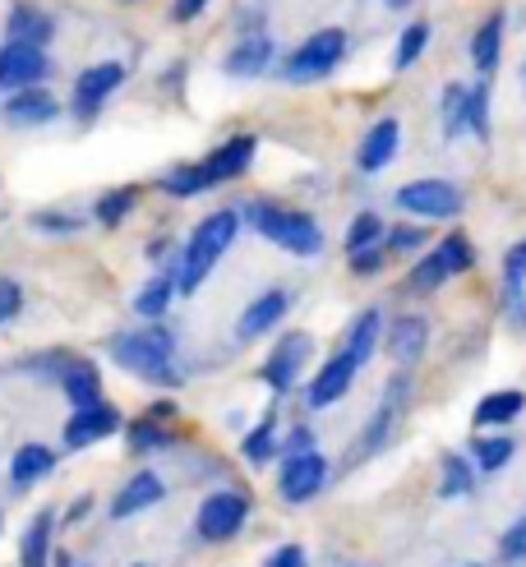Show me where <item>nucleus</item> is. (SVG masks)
<instances>
[{"label": "nucleus", "instance_id": "f257e3e1", "mask_svg": "<svg viewBox=\"0 0 526 567\" xmlns=\"http://www.w3.org/2000/svg\"><path fill=\"white\" fill-rule=\"evenodd\" d=\"M106 355L116 360L125 374L144 379V383H157V388H181L185 383V374L176 370V332L162 319L134 328V332L106 337Z\"/></svg>", "mask_w": 526, "mask_h": 567}, {"label": "nucleus", "instance_id": "f03ea898", "mask_svg": "<svg viewBox=\"0 0 526 567\" xmlns=\"http://www.w3.org/2000/svg\"><path fill=\"white\" fill-rule=\"evenodd\" d=\"M240 221H245V217H240L236 208H217V213H208L199 226H194L189 240H185L181 254H176V287H181V296H194V291L204 287L208 272L217 268V259L236 245Z\"/></svg>", "mask_w": 526, "mask_h": 567}, {"label": "nucleus", "instance_id": "7ed1b4c3", "mask_svg": "<svg viewBox=\"0 0 526 567\" xmlns=\"http://www.w3.org/2000/svg\"><path fill=\"white\" fill-rule=\"evenodd\" d=\"M240 217L255 226V231L268 245L296 254V259H314V254L323 249V226H319L314 213H305V208H287V204H268V198H255V204H245Z\"/></svg>", "mask_w": 526, "mask_h": 567}, {"label": "nucleus", "instance_id": "20e7f679", "mask_svg": "<svg viewBox=\"0 0 526 567\" xmlns=\"http://www.w3.org/2000/svg\"><path fill=\"white\" fill-rule=\"evenodd\" d=\"M347 51H351L347 28H314L300 47H291V55L277 65V74L287 83H319L347 61Z\"/></svg>", "mask_w": 526, "mask_h": 567}, {"label": "nucleus", "instance_id": "39448f33", "mask_svg": "<svg viewBox=\"0 0 526 567\" xmlns=\"http://www.w3.org/2000/svg\"><path fill=\"white\" fill-rule=\"evenodd\" d=\"M393 204L415 221H453L466 208V194L453 181H443V176H421V181L398 185Z\"/></svg>", "mask_w": 526, "mask_h": 567}, {"label": "nucleus", "instance_id": "423d86ee", "mask_svg": "<svg viewBox=\"0 0 526 567\" xmlns=\"http://www.w3.org/2000/svg\"><path fill=\"white\" fill-rule=\"evenodd\" d=\"M249 507H255V503H249L245 489H217V494H208L199 503L194 530H199V540H208V545H227V540H236V535L245 530Z\"/></svg>", "mask_w": 526, "mask_h": 567}, {"label": "nucleus", "instance_id": "0eeeda50", "mask_svg": "<svg viewBox=\"0 0 526 567\" xmlns=\"http://www.w3.org/2000/svg\"><path fill=\"white\" fill-rule=\"evenodd\" d=\"M310 355H314V337H310V332H287V337H277V347H272L268 360L259 364V379L272 388V396H287V392L300 383Z\"/></svg>", "mask_w": 526, "mask_h": 567}, {"label": "nucleus", "instance_id": "6e6552de", "mask_svg": "<svg viewBox=\"0 0 526 567\" xmlns=\"http://www.w3.org/2000/svg\"><path fill=\"white\" fill-rule=\"evenodd\" d=\"M328 485V457L319 447L305 452H282V471H277V494L282 503H310Z\"/></svg>", "mask_w": 526, "mask_h": 567}, {"label": "nucleus", "instance_id": "1a4fd4ad", "mask_svg": "<svg viewBox=\"0 0 526 567\" xmlns=\"http://www.w3.org/2000/svg\"><path fill=\"white\" fill-rule=\"evenodd\" d=\"M121 430H125L121 411L102 396V402H93V406H74V411H70L65 430H61V447H65V452H83V447H93V443H102L106 434H121Z\"/></svg>", "mask_w": 526, "mask_h": 567}, {"label": "nucleus", "instance_id": "9d476101", "mask_svg": "<svg viewBox=\"0 0 526 567\" xmlns=\"http://www.w3.org/2000/svg\"><path fill=\"white\" fill-rule=\"evenodd\" d=\"M365 370L347 347L338 351V355H328L319 370H314V379H310V388H305V406L310 411H328L332 402H342V396L351 392V383H355V374Z\"/></svg>", "mask_w": 526, "mask_h": 567}, {"label": "nucleus", "instance_id": "9b49d317", "mask_svg": "<svg viewBox=\"0 0 526 567\" xmlns=\"http://www.w3.org/2000/svg\"><path fill=\"white\" fill-rule=\"evenodd\" d=\"M47 74H51V55H47V47L6 38V47H0V89H6V93L33 89V83H42Z\"/></svg>", "mask_w": 526, "mask_h": 567}, {"label": "nucleus", "instance_id": "f8f14e48", "mask_svg": "<svg viewBox=\"0 0 526 567\" xmlns=\"http://www.w3.org/2000/svg\"><path fill=\"white\" fill-rule=\"evenodd\" d=\"M121 83H125V65H121V61H97V65H89V70L74 79V93H70L74 116L93 121L97 111L106 106V97L121 89Z\"/></svg>", "mask_w": 526, "mask_h": 567}, {"label": "nucleus", "instance_id": "ddd939ff", "mask_svg": "<svg viewBox=\"0 0 526 567\" xmlns=\"http://www.w3.org/2000/svg\"><path fill=\"white\" fill-rule=\"evenodd\" d=\"M255 153H259V138H255V134H231L227 144H217V148L199 162L208 189H213V185H227V181H240L249 166H255Z\"/></svg>", "mask_w": 526, "mask_h": 567}, {"label": "nucleus", "instance_id": "4468645a", "mask_svg": "<svg viewBox=\"0 0 526 567\" xmlns=\"http://www.w3.org/2000/svg\"><path fill=\"white\" fill-rule=\"evenodd\" d=\"M287 315H291V291L287 287H268L264 296H255L245 305V315L236 319V337L240 342H259V337H268Z\"/></svg>", "mask_w": 526, "mask_h": 567}, {"label": "nucleus", "instance_id": "2eb2a0df", "mask_svg": "<svg viewBox=\"0 0 526 567\" xmlns=\"http://www.w3.org/2000/svg\"><path fill=\"white\" fill-rule=\"evenodd\" d=\"M0 116H6V125H14V130H38V125H51L61 116V102H55V93L47 83H33V89L10 93L6 106H0Z\"/></svg>", "mask_w": 526, "mask_h": 567}, {"label": "nucleus", "instance_id": "dca6fc26", "mask_svg": "<svg viewBox=\"0 0 526 567\" xmlns=\"http://www.w3.org/2000/svg\"><path fill=\"white\" fill-rule=\"evenodd\" d=\"M402 148V121L398 116H379L365 138H360V148H355V172H365V176H379L383 166H393Z\"/></svg>", "mask_w": 526, "mask_h": 567}, {"label": "nucleus", "instance_id": "f3484780", "mask_svg": "<svg viewBox=\"0 0 526 567\" xmlns=\"http://www.w3.org/2000/svg\"><path fill=\"white\" fill-rule=\"evenodd\" d=\"M406 374H398L393 383L383 388V396H379V406H374V415H370V424L360 430V452H379L388 439H393V430H398V420H402V406H406Z\"/></svg>", "mask_w": 526, "mask_h": 567}, {"label": "nucleus", "instance_id": "a211bd4d", "mask_svg": "<svg viewBox=\"0 0 526 567\" xmlns=\"http://www.w3.org/2000/svg\"><path fill=\"white\" fill-rule=\"evenodd\" d=\"M508 28H513V14L508 10H494V14H485L481 23H476V33H471V70L476 74H494L498 70V61H504V42H508Z\"/></svg>", "mask_w": 526, "mask_h": 567}, {"label": "nucleus", "instance_id": "6ab92c4d", "mask_svg": "<svg viewBox=\"0 0 526 567\" xmlns=\"http://www.w3.org/2000/svg\"><path fill=\"white\" fill-rule=\"evenodd\" d=\"M383 351L393 355L402 370H406V364H415L430 351V319L425 315H398L393 323L383 328Z\"/></svg>", "mask_w": 526, "mask_h": 567}, {"label": "nucleus", "instance_id": "aec40b11", "mask_svg": "<svg viewBox=\"0 0 526 567\" xmlns=\"http://www.w3.org/2000/svg\"><path fill=\"white\" fill-rule=\"evenodd\" d=\"M162 498H166L162 475L138 471V475H130L125 485L116 489V498H111V507H106V517H111V522H130V517H138V513H148V507H157Z\"/></svg>", "mask_w": 526, "mask_h": 567}, {"label": "nucleus", "instance_id": "412c9836", "mask_svg": "<svg viewBox=\"0 0 526 567\" xmlns=\"http://www.w3.org/2000/svg\"><path fill=\"white\" fill-rule=\"evenodd\" d=\"M277 61V47L272 38L264 33V28H255V33H240V42L227 51V61H221V70H227L231 79H259L268 74Z\"/></svg>", "mask_w": 526, "mask_h": 567}, {"label": "nucleus", "instance_id": "4be33fe9", "mask_svg": "<svg viewBox=\"0 0 526 567\" xmlns=\"http://www.w3.org/2000/svg\"><path fill=\"white\" fill-rule=\"evenodd\" d=\"M55 383H61L70 411H74V406H93V402H102V374H97V364H93V360H74V355H70Z\"/></svg>", "mask_w": 526, "mask_h": 567}, {"label": "nucleus", "instance_id": "5701e85b", "mask_svg": "<svg viewBox=\"0 0 526 567\" xmlns=\"http://www.w3.org/2000/svg\"><path fill=\"white\" fill-rule=\"evenodd\" d=\"M51 471H55V447L23 443V447H14V457H10V485L14 489H33V485H42Z\"/></svg>", "mask_w": 526, "mask_h": 567}, {"label": "nucleus", "instance_id": "b1692460", "mask_svg": "<svg viewBox=\"0 0 526 567\" xmlns=\"http://www.w3.org/2000/svg\"><path fill=\"white\" fill-rule=\"evenodd\" d=\"M522 411H526V396L517 388H498V392H485L476 402L471 424H476V430H504V424H513Z\"/></svg>", "mask_w": 526, "mask_h": 567}, {"label": "nucleus", "instance_id": "393cba45", "mask_svg": "<svg viewBox=\"0 0 526 567\" xmlns=\"http://www.w3.org/2000/svg\"><path fill=\"white\" fill-rule=\"evenodd\" d=\"M181 296V287H176V272L166 268V272H157V277H148L144 287L134 291V315L144 319V323H153V319H162L166 309H172V300Z\"/></svg>", "mask_w": 526, "mask_h": 567}, {"label": "nucleus", "instance_id": "a878e982", "mask_svg": "<svg viewBox=\"0 0 526 567\" xmlns=\"http://www.w3.org/2000/svg\"><path fill=\"white\" fill-rule=\"evenodd\" d=\"M51 535H55V513L47 507V513H38L33 522H28V530H23V540H19V567H51V558H55Z\"/></svg>", "mask_w": 526, "mask_h": 567}, {"label": "nucleus", "instance_id": "bb28decb", "mask_svg": "<svg viewBox=\"0 0 526 567\" xmlns=\"http://www.w3.org/2000/svg\"><path fill=\"white\" fill-rule=\"evenodd\" d=\"M360 364H370V355L383 347V315L379 309H360V315L351 319L347 328V342H342Z\"/></svg>", "mask_w": 526, "mask_h": 567}, {"label": "nucleus", "instance_id": "cd10ccee", "mask_svg": "<svg viewBox=\"0 0 526 567\" xmlns=\"http://www.w3.org/2000/svg\"><path fill=\"white\" fill-rule=\"evenodd\" d=\"M430 38H434V23H430V19H411V23H402L398 47H393V70L406 74L411 65H421V55L430 51Z\"/></svg>", "mask_w": 526, "mask_h": 567}, {"label": "nucleus", "instance_id": "c85d7f7f", "mask_svg": "<svg viewBox=\"0 0 526 567\" xmlns=\"http://www.w3.org/2000/svg\"><path fill=\"white\" fill-rule=\"evenodd\" d=\"M51 33H55V23H51V14L38 10V6H14L10 19H6V38H14V42H38V47H47Z\"/></svg>", "mask_w": 526, "mask_h": 567}, {"label": "nucleus", "instance_id": "c756f323", "mask_svg": "<svg viewBox=\"0 0 526 567\" xmlns=\"http://www.w3.org/2000/svg\"><path fill=\"white\" fill-rule=\"evenodd\" d=\"M125 447L130 452H162V447H176V430H166V420H153V415H138L134 424H125Z\"/></svg>", "mask_w": 526, "mask_h": 567}, {"label": "nucleus", "instance_id": "7c9ffc66", "mask_svg": "<svg viewBox=\"0 0 526 567\" xmlns=\"http://www.w3.org/2000/svg\"><path fill=\"white\" fill-rule=\"evenodd\" d=\"M443 281H453V268L443 264V254H439L434 245L415 254V264H411V272H406V291L430 296V291H439V287H443Z\"/></svg>", "mask_w": 526, "mask_h": 567}, {"label": "nucleus", "instance_id": "2f4dec72", "mask_svg": "<svg viewBox=\"0 0 526 567\" xmlns=\"http://www.w3.org/2000/svg\"><path fill=\"white\" fill-rule=\"evenodd\" d=\"M277 452H282V439H277V415H264L255 430L240 439V457H245L249 466H268Z\"/></svg>", "mask_w": 526, "mask_h": 567}, {"label": "nucleus", "instance_id": "473e14b6", "mask_svg": "<svg viewBox=\"0 0 526 567\" xmlns=\"http://www.w3.org/2000/svg\"><path fill=\"white\" fill-rule=\"evenodd\" d=\"M471 489H476V462L448 452V457L439 462V498H466Z\"/></svg>", "mask_w": 526, "mask_h": 567}, {"label": "nucleus", "instance_id": "72a5a7b5", "mask_svg": "<svg viewBox=\"0 0 526 567\" xmlns=\"http://www.w3.org/2000/svg\"><path fill=\"white\" fill-rule=\"evenodd\" d=\"M513 452H517V443L508 439V434H489V430H481V439H471V462H476L481 471H504L508 462H513Z\"/></svg>", "mask_w": 526, "mask_h": 567}, {"label": "nucleus", "instance_id": "f704fd0d", "mask_svg": "<svg viewBox=\"0 0 526 567\" xmlns=\"http://www.w3.org/2000/svg\"><path fill=\"white\" fill-rule=\"evenodd\" d=\"M466 134L481 138V144H489V134H494V125H489V79L485 74L466 89Z\"/></svg>", "mask_w": 526, "mask_h": 567}, {"label": "nucleus", "instance_id": "c9c22d12", "mask_svg": "<svg viewBox=\"0 0 526 567\" xmlns=\"http://www.w3.org/2000/svg\"><path fill=\"white\" fill-rule=\"evenodd\" d=\"M466 89L471 83H448L439 97V125H443V138H462L466 134Z\"/></svg>", "mask_w": 526, "mask_h": 567}, {"label": "nucleus", "instance_id": "e433bc0d", "mask_svg": "<svg viewBox=\"0 0 526 567\" xmlns=\"http://www.w3.org/2000/svg\"><path fill=\"white\" fill-rule=\"evenodd\" d=\"M134 204H138V189H134V185L106 189V194L97 198V204H93V221H97V226H106V231H111V226H121V221L134 213Z\"/></svg>", "mask_w": 526, "mask_h": 567}, {"label": "nucleus", "instance_id": "4c0bfd02", "mask_svg": "<svg viewBox=\"0 0 526 567\" xmlns=\"http://www.w3.org/2000/svg\"><path fill=\"white\" fill-rule=\"evenodd\" d=\"M157 189H162V194H172V198H194V194H204V189H208L204 166H199V162H181V166H172V172L157 181Z\"/></svg>", "mask_w": 526, "mask_h": 567}, {"label": "nucleus", "instance_id": "58836bf2", "mask_svg": "<svg viewBox=\"0 0 526 567\" xmlns=\"http://www.w3.org/2000/svg\"><path fill=\"white\" fill-rule=\"evenodd\" d=\"M383 236H388V226H383V217L379 213H355L351 217V226H347V254H355V249H370V245H383Z\"/></svg>", "mask_w": 526, "mask_h": 567}, {"label": "nucleus", "instance_id": "ea45409f", "mask_svg": "<svg viewBox=\"0 0 526 567\" xmlns=\"http://www.w3.org/2000/svg\"><path fill=\"white\" fill-rule=\"evenodd\" d=\"M430 245V231H425V226L421 221H398V226H388V236H383V249L388 254H421Z\"/></svg>", "mask_w": 526, "mask_h": 567}, {"label": "nucleus", "instance_id": "a19ab883", "mask_svg": "<svg viewBox=\"0 0 526 567\" xmlns=\"http://www.w3.org/2000/svg\"><path fill=\"white\" fill-rule=\"evenodd\" d=\"M434 249L443 254V264L453 268V277H462V272L476 268V245H471V236H462V231H448Z\"/></svg>", "mask_w": 526, "mask_h": 567}, {"label": "nucleus", "instance_id": "79ce46f5", "mask_svg": "<svg viewBox=\"0 0 526 567\" xmlns=\"http://www.w3.org/2000/svg\"><path fill=\"white\" fill-rule=\"evenodd\" d=\"M498 558H504V567H522L526 563V517L498 535Z\"/></svg>", "mask_w": 526, "mask_h": 567}, {"label": "nucleus", "instance_id": "37998d69", "mask_svg": "<svg viewBox=\"0 0 526 567\" xmlns=\"http://www.w3.org/2000/svg\"><path fill=\"white\" fill-rule=\"evenodd\" d=\"M28 226H33V231H42V236H74L79 231V217L74 213H33V217H28Z\"/></svg>", "mask_w": 526, "mask_h": 567}, {"label": "nucleus", "instance_id": "c03bdc74", "mask_svg": "<svg viewBox=\"0 0 526 567\" xmlns=\"http://www.w3.org/2000/svg\"><path fill=\"white\" fill-rule=\"evenodd\" d=\"M347 264H351V272H355V277H379V272H383V264H388V249H383V245L355 249V254H347Z\"/></svg>", "mask_w": 526, "mask_h": 567}, {"label": "nucleus", "instance_id": "a18cd8bd", "mask_svg": "<svg viewBox=\"0 0 526 567\" xmlns=\"http://www.w3.org/2000/svg\"><path fill=\"white\" fill-rule=\"evenodd\" d=\"M23 315V287L14 277H0V328Z\"/></svg>", "mask_w": 526, "mask_h": 567}, {"label": "nucleus", "instance_id": "49530a36", "mask_svg": "<svg viewBox=\"0 0 526 567\" xmlns=\"http://www.w3.org/2000/svg\"><path fill=\"white\" fill-rule=\"evenodd\" d=\"M504 305L517 328H526V281L522 277H504Z\"/></svg>", "mask_w": 526, "mask_h": 567}, {"label": "nucleus", "instance_id": "de8ad7c7", "mask_svg": "<svg viewBox=\"0 0 526 567\" xmlns=\"http://www.w3.org/2000/svg\"><path fill=\"white\" fill-rule=\"evenodd\" d=\"M264 567H310V558H305L300 545H277V549L264 558Z\"/></svg>", "mask_w": 526, "mask_h": 567}, {"label": "nucleus", "instance_id": "09e8293b", "mask_svg": "<svg viewBox=\"0 0 526 567\" xmlns=\"http://www.w3.org/2000/svg\"><path fill=\"white\" fill-rule=\"evenodd\" d=\"M504 277H522L526 281V236L504 254Z\"/></svg>", "mask_w": 526, "mask_h": 567}, {"label": "nucleus", "instance_id": "8fccbe9b", "mask_svg": "<svg viewBox=\"0 0 526 567\" xmlns=\"http://www.w3.org/2000/svg\"><path fill=\"white\" fill-rule=\"evenodd\" d=\"M305 447H314V430L310 424H296V430L282 439V452H305Z\"/></svg>", "mask_w": 526, "mask_h": 567}, {"label": "nucleus", "instance_id": "3c124183", "mask_svg": "<svg viewBox=\"0 0 526 567\" xmlns=\"http://www.w3.org/2000/svg\"><path fill=\"white\" fill-rule=\"evenodd\" d=\"M208 10V0H176V6H172V19L176 23H189V19H199Z\"/></svg>", "mask_w": 526, "mask_h": 567}, {"label": "nucleus", "instance_id": "603ef678", "mask_svg": "<svg viewBox=\"0 0 526 567\" xmlns=\"http://www.w3.org/2000/svg\"><path fill=\"white\" fill-rule=\"evenodd\" d=\"M89 513H93V498H74V503H70V513H65V526H79Z\"/></svg>", "mask_w": 526, "mask_h": 567}, {"label": "nucleus", "instance_id": "864d4df0", "mask_svg": "<svg viewBox=\"0 0 526 567\" xmlns=\"http://www.w3.org/2000/svg\"><path fill=\"white\" fill-rule=\"evenodd\" d=\"M148 415H153V420H166V424H172L176 406H172V402H153V406H148Z\"/></svg>", "mask_w": 526, "mask_h": 567}, {"label": "nucleus", "instance_id": "5fc2aeb1", "mask_svg": "<svg viewBox=\"0 0 526 567\" xmlns=\"http://www.w3.org/2000/svg\"><path fill=\"white\" fill-rule=\"evenodd\" d=\"M55 567H93V563H79L74 554H55Z\"/></svg>", "mask_w": 526, "mask_h": 567}, {"label": "nucleus", "instance_id": "6e6d98bb", "mask_svg": "<svg viewBox=\"0 0 526 567\" xmlns=\"http://www.w3.org/2000/svg\"><path fill=\"white\" fill-rule=\"evenodd\" d=\"M388 10H411V0H383Z\"/></svg>", "mask_w": 526, "mask_h": 567}, {"label": "nucleus", "instance_id": "4d7b16f0", "mask_svg": "<svg viewBox=\"0 0 526 567\" xmlns=\"http://www.w3.org/2000/svg\"><path fill=\"white\" fill-rule=\"evenodd\" d=\"M517 79H522V93H526V55H522V70H517Z\"/></svg>", "mask_w": 526, "mask_h": 567}, {"label": "nucleus", "instance_id": "13d9d810", "mask_svg": "<svg viewBox=\"0 0 526 567\" xmlns=\"http://www.w3.org/2000/svg\"><path fill=\"white\" fill-rule=\"evenodd\" d=\"M462 567H481V563H462Z\"/></svg>", "mask_w": 526, "mask_h": 567}, {"label": "nucleus", "instance_id": "bf43d9fd", "mask_svg": "<svg viewBox=\"0 0 526 567\" xmlns=\"http://www.w3.org/2000/svg\"><path fill=\"white\" fill-rule=\"evenodd\" d=\"M0 530H6V517H0Z\"/></svg>", "mask_w": 526, "mask_h": 567}, {"label": "nucleus", "instance_id": "052dcab7", "mask_svg": "<svg viewBox=\"0 0 526 567\" xmlns=\"http://www.w3.org/2000/svg\"><path fill=\"white\" fill-rule=\"evenodd\" d=\"M134 567H148V563H134Z\"/></svg>", "mask_w": 526, "mask_h": 567}]
</instances>
